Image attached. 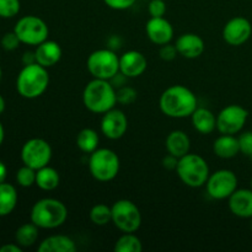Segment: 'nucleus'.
I'll return each instance as SVG.
<instances>
[{"label":"nucleus","mask_w":252,"mask_h":252,"mask_svg":"<svg viewBox=\"0 0 252 252\" xmlns=\"http://www.w3.org/2000/svg\"><path fill=\"white\" fill-rule=\"evenodd\" d=\"M159 107L166 117L187 118L198 107V98L187 86L171 85L160 95Z\"/></svg>","instance_id":"obj_1"},{"label":"nucleus","mask_w":252,"mask_h":252,"mask_svg":"<svg viewBox=\"0 0 252 252\" xmlns=\"http://www.w3.org/2000/svg\"><path fill=\"white\" fill-rule=\"evenodd\" d=\"M83 103L90 112L103 115L117 105V90L111 80L94 78L84 88Z\"/></svg>","instance_id":"obj_2"},{"label":"nucleus","mask_w":252,"mask_h":252,"mask_svg":"<svg viewBox=\"0 0 252 252\" xmlns=\"http://www.w3.org/2000/svg\"><path fill=\"white\" fill-rule=\"evenodd\" d=\"M30 219L39 229L61 228L68 219V208L57 198H42L32 206Z\"/></svg>","instance_id":"obj_3"},{"label":"nucleus","mask_w":252,"mask_h":252,"mask_svg":"<svg viewBox=\"0 0 252 252\" xmlns=\"http://www.w3.org/2000/svg\"><path fill=\"white\" fill-rule=\"evenodd\" d=\"M49 85L48 69L38 63L24 65L16 79V90L20 96L29 100L39 97Z\"/></svg>","instance_id":"obj_4"},{"label":"nucleus","mask_w":252,"mask_h":252,"mask_svg":"<svg viewBox=\"0 0 252 252\" xmlns=\"http://www.w3.org/2000/svg\"><path fill=\"white\" fill-rule=\"evenodd\" d=\"M176 174L181 182L191 189H199L206 186V182L211 175L207 160L199 154L187 153L180 158L176 166Z\"/></svg>","instance_id":"obj_5"},{"label":"nucleus","mask_w":252,"mask_h":252,"mask_svg":"<svg viewBox=\"0 0 252 252\" xmlns=\"http://www.w3.org/2000/svg\"><path fill=\"white\" fill-rule=\"evenodd\" d=\"M89 171L98 182H110L117 177L121 169V160L117 153L108 148H97L89 154Z\"/></svg>","instance_id":"obj_6"},{"label":"nucleus","mask_w":252,"mask_h":252,"mask_svg":"<svg viewBox=\"0 0 252 252\" xmlns=\"http://www.w3.org/2000/svg\"><path fill=\"white\" fill-rule=\"evenodd\" d=\"M86 69L93 78L112 80L120 73V57L110 48L96 49L86 59Z\"/></svg>","instance_id":"obj_7"},{"label":"nucleus","mask_w":252,"mask_h":252,"mask_svg":"<svg viewBox=\"0 0 252 252\" xmlns=\"http://www.w3.org/2000/svg\"><path fill=\"white\" fill-rule=\"evenodd\" d=\"M113 225L122 233H135L142 225V213L134 202L118 199L111 206Z\"/></svg>","instance_id":"obj_8"},{"label":"nucleus","mask_w":252,"mask_h":252,"mask_svg":"<svg viewBox=\"0 0 252 252\" xmlns=\"http://www.w3.org/2000/svg\"><path fill=\"white\" fill-rule=\"evenodd\" d=\"M14 32L17 34L21 43L27 46H38L39 43L48 39V25L41 17L34 15H26L19 19L14 27Z\"/></svg>","instance_id":"obj_9"},{"label":"nucleus","mask_w":252,"mask_h":252,"mask_svg":"<svg viewBox=\"0 0 252 252\" xmlns=\"http://www.w3.org/2000/svg\"><path fill=\"white\" fill-rule=\"evenodd\" d=\"M238 176L228 169H220L212 172L206 182L207 193L217 201L228 199L238 189Z\"/></svg>","instance_id":"obj_10"},{"label":"nucleus","mask_w":252,"mask_h":252,"mask_svg":"<svg viewBox=\"0 0 252 252\" xmlns=\"http://www.w3.org/2000/svg\"><path fill=\"white\" fill-rule=\"evenodd\" d=\"M53 157L51 144L42 138L29 139L21 148V160L24 165L38 170L47 166Z\"/></svg>","instance_id":"obj_11"},{"label":"nucleus","mask_w":252,"mask_h":252,"mask_svg":"<svg viewBox=\"0 0 252 252\" xmlns=\"http://www.w3.org/2000/svg\"><path fill=\"white\" fill-rule=\"evenodd\" d=\"M249 111L240 105H228L217 115V130L220 134H238L245 127Z\"/></svg>","instance_id":"obj_12"},{"label":"nucleus","mask_w":252,"mask_h":252,"mask_svg":"<svg viewBox=\"0 0 252 252\" xmlns=\"http://www.w3.org/2000/svg\"><path fill=\"white\" fill-rule=\"evenodd\" d=\"M101 133L107 139L118 140L127 133L128 118L122 110L112 108L108 112L103 113L100 123Z\"/></svg>","instance_id":"obj_13"},{"label":"nucleus","mask_w":252,"mask_h":252,"mask_svg":"<svg viewBox=\"0 0 252 252\" xmlns=\"http://www.w3.org/2000/svg\"><path fill=\"white\" fill-rule=\"evenodd\" d=\"M252 25L246 17L235 16L229 20L223 27V38L228 44L234 47L243 46L250 39Z\"/></svg>","instance_id":"obj_14"},{"label":"nucleus","mask_w":252,"mask_h":252,"mask_svg":"<svg viewBox=\"0 0 252 252\" xmlns=\"http://www.w3.org/2000/svg\"><path fill=\"white\" fill-rule=\"evenodd\" d=\"M148 68V61L139 51L125 52L120 56V73L127 79H134L143 75Z\"/></svg>","instance_id":"obj_15"},{"label":"nucleus","mask_w":252,"mask_h":252,"mask_svg":"<svg viewBox=\"0 0 252 252\" xmlns=\"http://www.w3.org/2000/svg\"><path fill=\"white\" fill-rule=\"evenodd\" d=\"M148 38L157 46L170 43L174 38V27L171 22L164 17H150L145 24Z\"/></svg>","instance_id":"obj_16"},{"label":"nucleus","mask_w":252,"mask_h":252,"mask_svg":"<svg viewBox=\"0 0 252 252\" xmlns=\"http://www.w3.org/2000/svg\"><path fill=\"white\" fill-rule=\"evenodd\" d=\"M175 46L179 52V56L186 59L198 58L206 49V43H204L203 38L199 34L192 33V32L182 33L181 36L177 37Z\"/></svg>","instance_id":"obj_17"},{"label":"nucleus","mask_w":252,"mask_h":252,"mask_svg":"<svg viewBox=\"0 0 252 252\" xmlns=\"http://www.w3.org/2000/svg\"><path fill=\"white\" fill-rule=\"evenodd\" d=\"M228 207L235 217L252 218V189H238L228 198Z\"/></svg>","instance_id":"obj_18"},{"label":"nucleus","mask_w":252,"mask_h":252,"mask_svg":"<svg viewBox=\"0 0 252 252\" xmlns=\"http://www.w3.org/2000/svg\"><path fill=\"white\" fill-rule=\"evenodd\" d=\"M34 56H36V63L48 69L59 63L63 56V51L58 42L46 39L36 47Z\"/></svg>","instance_id":"obj_19"},{"label":"nucleus","mask_w":252,"mask_h":252,"mask_svg":"<svg viewBox=\"0 0 252 252\" xmlns=\"http://www.w3.org/2000/svg\"><path fill=\"white\" fill-rule=\"evenodd\" d=\"M165 148L169 154L174 155L177 159L182 158L189 153L191 149V139H189V134L184 130L175 129L167 134L166 139H165Z\"/></svg>","instance_id":"obj_20"},{"label":"nucleus","mask_w":252,"mask_h":252,"mask_svg":"<svg viewBox=\"0 0 252 252\" xmlns=\"http://www.w3.org/2000/svg\"><path fill=\"white\" fill-rule=\"evenodd\" d=\"M213 152L220 159H233L240 153L239 138L234 134H220L214 140Z\"/></svg>","instance_id":"obj_21"},{"label":"nucleus","mask_w":252,"mask_h":252,"mask_svg":"<svg viewBox=\"0 0 252 252\" xmlns=\"http://www.w3.org/2000/svg\"><path fill=\"white\" fill-rule=\"evenodd\" d=\"M38 252H75L76 244L71 238L66 235H51L39 243Z\"/></svg>","instance_id":"obj_22"},{"label":"nucleus","mask_w":252,"mask_h":252,"mask_svg":"<svg viewBox=\"0 0 252 252\" xmlns=\"http://www.w3.org/2000/svg\"><path fill=\"white\" fill-rule=\"evenodd\" d=\"M191 122L194 129L201 134H211L217 129V116L206 107H197L192 113Z\"/></svg>","instance_id":"obj_23"},{"label":"nucleus","mask_w":252,"mask_h":252,"mask_svg":"<svg viewBox=\"0 0 252 252\" xmlns=\"http://www.w3.org/2000/svg\"><path fill=\"white\" fill-rule=\"evenodd\" d=\"M61 184L59 172L49 165L36 170V186L42 191H54Z\"/></svg>","instance_id":"obj_24"},{"label":"nucleus","mask_w":252,"mask_h":252,"mask_svg":"<svg viewBox=\"0 0 252 252\" xmlns=\"http://www.w3.org/2000/svg\"><path fill=\"white\" fill-rule=\"evenodd\" d=\"M17 191L12 185L0 184V217H6L14 212L17 204Z\"/></svg>","instance_id":"obj_25"},{"label":"nucleus","mask_w":252,"mask_h":252,"mask_svg":"<svg viewBox=\"0 0 252 252\" xmlns=\"http://www.w3.org/2000/svg\"><path fill=\"white\" fill-rule=\"evenodd\" d=\"M100 144V135L93 128H84L76 135V147L84 154H91Z\"/></svg>","instance_id":"obj_26"},{"label":"nucleus","mask_w":252,"mask_h":252,"mask_svg":"<svg viewBox=\"0 0 252 252\" xmlns=\"http://www.w3.org/2000/svg\"><path fill=\"white\" fill-rule=\"evenodd\" d=\"M38 235L39 228L31 221V223L22 224L21 226H19V229L15 233V240L22 249L31 248L37 241Z\"/></svg>","instance_id":"obj_27"},{"label":"nucleus","mask_w":252,"mask_h":252,"mask_svg":"<svg viewBox=\"0 0 252 252\" xmlns=\"http://www.w3.org/2000/svg\"><path fill=\"white\" fill-rule=\"evenodd\" d=\"M116 252H142V240L134 233H123L115 243Z\"/></svg>","instance_id":"obj_28"},{"label":"nucleus","mask_w":252,"mask_h":252,"mask_svg":"<svg viewBox=\"0 0 252 252\" xmlns=\"http://www.w3.org/2000/svg\"><path fill=\"white\" fill-rule=\"evenodd\" d=\"M89 218L95 225L105 226L112 221V209L105 203H97L90 209Z\"/></svg>","instance_id":"obj_29"},{"label":"nucleus","mask_w":252,"mask_h":252,"mask_svg":"<svg viewBox=\"0 0 252 252\" xmlns=\"http://www.w3.org/2000/svg\"><path fill=\"white\" fill-rule=\"evenodd\" d=\"M16 182L24 189H29L36 185V170L27 165L21 166L16 172Z\"/></svg>","instance_id":"obj_30"},{"label":"nucleus","mask_w":252,"mask_h":252,"mask_svg":"<svg viewBox=\"0 0 252 252\" xmlns=\"http://www.w3.org/2000/svg\"><path fill=\"white\" fill-rule=\"evenodd\" d=\"M21 9L20 0H0V17L11 19L16 16Z\"/></svg>","instance_id":"obj_31"},{"label":"nucleus","mask_w":252,"mask_h":252,"mask_svg":"<svg viewBox=\"0 0 252 252\" xmlns=\"http://www.w3.org/2000/svg\"><path fill=\"white\" fill-rule=\"evenodd\" d=\"M137 100V91L130 86H121L117 90V102L122 105H130Z\"/></svg>","instance_id":"obj_32"},{"label":"nucleus","mask_w":252,"mask_h":252,"mask_svg":"<svg viewBox=\"0 0 252 252\" xmlns=\"http://www.w3.org/2000/svg\"><path fill=\"white\" fill-rule=\"evenodd\" d=\"M0 43H1V47L5 49V51L11 52L19 48V46L21 44V41L19 39L17 34L12 31V32H7V33H5L4 36L1 37Z\"/></svg>","instance_id":"obj_33"},{"label":"nucleus","mask_w":252,"mask_h":252,"mask_svg":"<svg viewBox=\"0 0 252 252\" xmlns=\"http://www.w3.org/2000/svg\"><path fill=\"white\" fill-rule=\"evenodd\" d=\"M166 9V2L164 0H150L148 4V12L150 17H164Z\"/></svg>","instance_id":"obj_34"},{"label":"nucleus","mask_w":252,"mask_h":252,"mask_svg":"<svg viewBox=\"0 0 252 252\" xmlns=\"http://www.w3.org/2000/svg\"><path fill=\"white\" fill-rule=\"evenodd\" d=\"M240 153L251 157L252 155V132H244L239 135Z\"/></svg>","instance_id":"obj_35"},{"label":"nucleus","mask_w":252,"mask_h":252,"mask_svg":"<svg viewBox=\"0 0 252 252\" xmlns=\"http://www.w3.org/2000/svg\"><path fill=\"white\" fill-rule=\"evenodd\" d=\"M159 56L162 61L172 62L177 56H179V52H177L176 46H175V44L166 43V44H162V46H160Z\"/></svg>","instance_id":"obj_36"},{"label":"nucleus","mask_w":252,"mask_h":252,"mask_svg":"<svg viewBox=\"0 0 252 252\" xmlns=\"http://www.w3.org/2000/svg\"><path fill=\"white\" fill-rule=\"evenodd\" d=\"M137 0H103L106 6H108L112 10H117V11H123V10H128L135 4Z\"/></svg>","instance_id":"obj_37"},{"label":"nucleus","mask_w":252,"mask_h":252,"mask_svg":"<svg viewBox=\"0 0 252 252\" xmlns=\"http://www.w3.org/2000/svg\"><path fill=\"white\" fill-rule=\"evenodd\" d=\"M177 162H179V159H177L176 157H174V155L167 153L166 157L162 159V166L166 170H176Z\"/></svg>","instance_id":"obj_38"},{"label":"nucleus","mask_w":252,"mask_h":252,"mask_svg":"<svg viewBox=\"0 0 252 252\" xmlns=\"http://www.w3.org/2000/svg\"><path fill=\"white\" fill-rule=\"evenodd\" d=\"M22 248L19 244H5L0 248V252H21Z\"/></svg>","instance_id":"obj_39"},{"label":"nucleus","mask_w":252,"mask_h":252,"mask_svg":"<svg viewBox=\"0 0 252 252\" xmlns=\"http://www.w3.org/2000/svg\"><path fill=\"white\" fill-rule=\"evenodd\" d=\"M22 62H24V65L27 64L36 63V56H34V52H26L22 57Z\"/></svg>","instance_id":"obj_40"},{"label":"nucleus","mask_w":252,"mask_h":252,"mask_svg":"<svg viewBox=\"0 0 252 252\" xmlns=\"http://www.w3.org/2000/svg\"><path fill=\"white\" fill-rule=\"evenodd\" d=\"M7 176V169H6V165L4 164L2 161H0V184L5 182Z\"/></svg>","instance_id":"obj_41"},{"label":"nucleus","mask_w":252,"mask_h":252,"mask_svg":"<svg viewBox=\"0 0 252 252\" xmlns=\"http://www.w3.org/2000/svg\"><path fill=\"white\" fill-rule=\"evenodd\" d=\"M4 138H5V130H4V127H2L1 122H0V145H1L2 142H4Z\"/></svg>","instance_id":"obj_42"},{"label":"nucleus","mask_w":252,"mask_h":252,"mask_svg":"<svg viewBox=\"0 0 252 252\" xmlns=\"http://www.w3.org/2000/svg\"><path fill=\"white\" fill-rule=\"evenodd\" d=\"M5 111V100L1 95H0V115Z\"/></svg>","instance_id":"obj_43"},{"label":"nucleus","mask_w":252,"mask_h":252,"mask_svg":"<svg viewBox=\"0 0 252 252\" xmlns=\"http://www.w3.org/2000/svg\"><path fill=\"white\" fill-rule=\"evenodd\" d=\"M1 75H2V70H1V66H0V80H1Z\"/></svg>","instance_id":"obj_44"},{"label":"nucleus","mask_w":252,"mask_h":252,"mask_svg":"<svg viewBox=\"0 0 252 252\" xmlns=\"http://www.w3.org/2000/svg\"><path fill=\"white\" fill-rule=\"evenodd\" d=\"M250 226H251V231H252V218H251V224H250Z\"/></svg>","instance_id":"obj_45"},{"label":"nucleus","mask_w":252,"mask_h":252,"mask_svg":"<svg viewBox=\"0 0 252 252\" xmlns=\"http://www.w3.org/2000/svg\"><path fill=\"white\" fill-rule=\"evenodd\" d=\"M251 189H252V179H251Z\"/></svg>","instance_id":"obj_46"},{"label":"nucleus","mask_w":252,"mask_h":252,"mask_svg":"<svg viewBox=\"0 0 252 252\" xmlns=\"http://www.w3.org/2000/svg\"><path fill=\"white\" fill-rule=\"evenodd\" d=\"M250 158H251V159H252V155H251V157H250Z\"/></svg>","instance_id":"obj_47"}]
</instances>
